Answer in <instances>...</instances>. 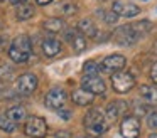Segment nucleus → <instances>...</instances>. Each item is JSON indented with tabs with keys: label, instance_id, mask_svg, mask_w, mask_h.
Segmentation results:
<instances>
[{
	"label": "nucleus",
	"instance_id": "4",
	"mask_svg": "<svg viewBox=\"0 0 157 138\" xmlns=\"http://www.w3.org/2000/svg\"><path fill=\"white\" fill-rule=\"evenodd\" d=\"M112 84H113V89L120 94H125L135 86V77H133L132 73H117L112 76Z\"/></svg>",
	"mask_w": 157,
	"mask_h": 138
},
{
	"label": "nucleus",
	"instance_id": "24",
	"mask_svg": "<svg viewBox=\"0 0 157 138\" xmlns=\"http://www.w3.org/2000/svg\"><path fill=\"white\" fill-rule=\"evenodd\" d=\"M0 130L7 131V133H12V131H15V123H14V121H10L7 116L0 114Z\"/></svg>",
	"mask_w": 157,
	"mask_h": 138
},
{
	"label": "nucleus",
	"instance_id": "15",
	"mask_svg": "<svg viewBox=\"0 0 157 138\" xmlns=\"http://www.w3.org/2000/svg\"><path fill=\"white\" fill-rule=\"evenodd\" d=\"M61 42H59L58 39H52V37H49V39H46L44 42H42V52L46 54L48 57H54L56 54L61 52Z\"/></svg>",
	"mask_w": 157,
	"mask_h": 138
},
{
	"label": "nucleus",
	"instance_id": "25",
	"mask_svg": "<svg viewBox=\"0 0 157 138\" xmlns=\"http://www.w3.org/2000/svg\"><path fill=\"white\" fill-rule=\"evenodd\" d=\"M150 27H152V25H150L149 20H142V22H139V24H133V29H135L140 35H144L145 32H149Z\"/></svg>",
	"mask_w": 157,
	"mask_h": 138
},
{
	"label": "nucleus",
	"instance_id": "19",
	"mask_svg": "<svg viewBox=\"0 0 157 138\" xmlns=\"http://www.w3.org/2000/svg\"><path fill=\"white\" fill-rule=\"evenodd\" d=\"M42 25H44L46 30L56 34V32H59V30H63L64 22H63V19H59V17H51V19H46L44 22H42Z\"/></svg>",
	"mask_w": 157,
	"mask_h": 138
},
{
	"label": "nucleus",
	"instance_id": "6",
	"mask_svg": "<svg viewBox=\"0 0 157 138\" xmlns=\"http://www.w3.org/2000/svg\"><path fill=\"white\" fill-rule=\"evenodd\" d=\"M127 59L122 56V54H112V56H106L105 59L100 64V71L108 74H117L125 67Z\"/></svg>",
	"mask_w": 157,
	"mask_h": 138
},
{
	"label": "nucleus",
	"instance_id": "12",
	"mask_svg": "<svg viewBox=\"0 0 157 138\" xmlns=\"http://www.w3.org/2000/svg\"><path fill=\"white\" fill-rule=\"evenodd\" d=\"M140 96L149 106H157V88L149 86V84H142L140 86Z\"/></svg>",
	"mask_w": 157,
	"mask_h": 138
},
{
	"label": "nucleus",
	"instance_id": "16",
	"mask_svg": "<svg viewBox=\"0 0 157 138\" xmlns=\"http://www.w3.org/2000/svg\"><path fill=\"white\" fill-rule=\"evenodd\" d=\"M12 49H17L24 54H29L31 56V49H32V44H31V39L27 35H17L10 44Z\"/></svg>",
	"mask_w": 157,
	"mask_h": 138
},
{
	"label": "nucleus",
	"instance_id": "17",
	"mask_svg": "<svg viewBox=\"0 0 157 138\" xmlns=\"http://www.w3.org/2000/svg\"><path fill=\"white\" fill-rule=\"evenodd\" d=\"M5 116L9 118L10 121H14V123H21V121H24L25 118H27V111H25L24 106H12L7 110V114Z\"/></svg>",
	"mask_w": 157,
	"mask_h": 138
},
{
	"label": "nucleus",
	"instance_id": "5",
	"mask_svg": "<svg viewBox=\"0 0 157 138\" xmlns=\"http://www.w3.org/2000/svg\"><path fill=\"white\" fill-rule=\"evenodd\" d=\"M120 133L123 138H139L140 136V120L135 114H128L120 123Z\"/></svg>",
	"mask_w": 157,
	"mask_h": 138
},
{
	"label": "nucleus",
	"instance_id": "27",
	"mask_svg": "<svg viewBox=\"0 0 157 138\" xmlns=\"http://www.w3.org/2000/svg\"><path fill=\"white\" fill-rule=\"evenodd\" d=\"M76 10H78V7L75 5V3H63L61 5V12L64 13V15H73V13H76Z\"/></svg>",
	"mask_w": 157,
	"mask_h": 138
},
{
	"label": "nucleus",
	"instance_id": "28",
	"mask_svg": "<svg viewBox=\"0 0 157 138\" xmlns=\"http://www.w3.org/2000/svg\"><path fill=\"white\" fill-rule=\"evenodd\" d=\"M147 125H149L152 130H157V111H152V113L147 116Z\"/></svg>",
	"mask_w": 157,
	"mask_h": 138
},
{
	"label": "nucleus",
	"instance_id": "35",
	"mask_svg": "<svg viewBox=\"0 0 157 138\" xmlns=\"http://www.w3.org/2000/svg\"><path fill=\"white\" fill-rule=\"evenodd\" d=\"M100 2H108V0H100Z\"/></svg>",
	"mask_w": 157,
	"mask_h": 138
},
{
	"label": "nucleus",
	"instance_id": "14",
	"mask_svg": "<svg viewBox=\"0 0 157 138\" xmlns=\"http://www.w3.org/2000/svg\"><path fill=\"white\" fill-rule=\"evenodd\" d=\"M93 98H95V94L88 93L86 89H75L73 91V101H75L78 106H88V104L93 103Z\"/></svg>",
	"mask_w": 157,
	"mask_h": 138
},
{
	"label": "nucleus",
	"instance_id": "31",
	"mask_svg": "<svg viewBox=\"0 0 157 138\" xmlns=\"http://www.w3.org/2000/svg\"><path fill=\"white\" fill-rule=\"evenodd\" d=\"M27 0H10V3H14V5H22V3H25Z\"/></svg>",
	"mask_w": 157,
	"mask_h": 138
},
{
	"label": "nucleus",
	"instance_id": "30",
	"mask_svg": "<svg viewBox=\"0 0 157 138\" xmlns=\"http://www.w3.org/2000/svg\"><path fill=\"white\" fill-rule=\"evenodd\" d=\"M59 116L63 118V120H69V116H71V113H69V111H59Z\"/></svg>",
	"mask_w": 157,
	"mask_h": 138
},
{
	"label": "nucleus",
	"instance_id": "3",
	"mask_svg": "<svg viewBox=\"0 0 157 138\" xmlns=\"http://www.w3.org/2000/svg\"><path fill=\"white\" fill-rule=\"evenodd\" d=\"M139 37L140 34L133 29V25H122L113 32V39L118 46H133Z\"/></svg>",
	"mask_w": 157,
	"mask_h": 138
},
{
	"label": "nucleus",
	"instance_id": "10",
	"mask_svg": "<svg viewBox=\"0 0 157 138\" xmlns=\"http://www.w3.org/2000/svg\"><path fill=\"white\" fill-rule=\"evenodd\" d=\"M112 10L120 17H135L140 13V9L135 5V3H128V2H123V0H117L113 2V7Z\"/></svg>",
	"mask_w": 157,
	"mask_h": 138
},
{
	"label": "nucleus",
	"instance_id": "20",
	"mask_svg": "<svg viewBox=\"0 0 157 138\" xmlns=\"http://www.w3.org/2000/svg\"><path fill=\"white\" fill-rule=\"evenodd\" d=\"M34 13H36V10L32 5H21L17 9V13H15V15H17L19 20H29Z\"/></svg>",
	"mask_w": 157,
	"mask_h": 138
},
{
	"label": "nucleus",
	"instance_id": "34",
	"mask_svg": "<svg viewBox=\"0 0 157 138\" xmlns=\"http://www.w3.org/2000/svg\"><path fill=\"white\" fill-rule=\"evenodd\" d=\"M149 138H157V133H154V135H150Z\"/></svg>",
	"mask_w": 157,
	"mask_h": 138
},
{
	"label": "nucleus",
	"instance_id": "26",
	"mask_svg": "<svg viewBox=\"0 0 157 138\" xmlns=\"http://www.w3.org/2000/svg\"><path fill=\"white\" fill-rule=\"evenodd\" d=\"M96 13H98L100 17H103L106 24H115V22H117V19H118V15H117V13L113 12V10H112V12H101V10H98Z\"/></svg>",
	"mask_w": 157,
	"mask_h": 138
},
{
	"label": "nucleus",
	"instance_id": "29",
	"mask_svg": "<svg viewBox=\"0 0 157 138\" xmlns=\"http://www.w3.org/2000/svg\"><path fill=\"white\" fill-rule=\"evenodd\" d=\"M150 79L157 84V61L152 64V67H150Z\"/></svg>",
	"mask_w": 157,
	"mask_h": 138
},
{
	"label": "nucleus",
	"instance_id": "32",
	"mask_svg": "<svg viewBox=\"0 0 157 138\" xmlns=\"http://www.w3.org/2000/svg\"><path fill=\"white\" fill-rule=\"evenodd\" d=\"M36 2H37L39 5H48V3H51L52 0H36Z\"/></svg>",
	"mask_w": 157,
	"mask_h": 138
},
{
	"label": "nucleus",
	"instance_id": "11",
	"mask_svg": "<svg viewBox=\"0 0 157 138\" xmlns=\"http://www.w3.org/2000/svg\"><path fill=\"white\" fill-rule=\"evenodd\" d=\"M123 111H125V101H112V103L106 106V111H105L106 121H108V123L117 121L122 116Z\"/></svg>",
	"mask_w": 157,
	"mask_h": 138
},
{
	"label": "nucleus",
	"instance_id": "1",
	"mask_svg": "<svg viewBox=\"0 0 157 138\" xmlns=\"http://www.w3.org/2000/svg\"><path fill=\"white\" fill-rule=\"evenodd\" d=\"M85 128L91 136H100L103 135L106 130H108V121H106V116L101 113L100 110H90L85 116Z\"/></svg>",
	"mask_w": 157,
	"mask_h": 138
},
{
	"label": "nucleus",
	"instance_id": "37",
	"mask_svg": "<svg viewBox=\"0 0 157 138\" xmlns=\"http://www.w3.org/2000/svg\"><path fill=\"white\" fill-rule=\"evenodd\" d=\"M144 2H147V0H144Z\"/></svg>",
	"mask_w": 157,
	"mask_h": 138
},
{
	"label": "nucleus",
	"instance_id": "36",
	"mask_svg": "<svg viewBox=\"0 0 157 138\" xmlns=\"http://www.w3.org/2000/svg\"><path fill=\"white\" fill-rule=\"evenodd\" d=\"M0 2H4V0H0Z\"/></svg>",
	"mask_w": 157,
	"mask_h": 138
},
{
	"label": "nucleus",
	"instance_id": "8",
	"mask_svg": "<svg viewBox=\"0 0 157 138\" xmlns=\"http://www.w3.org/2000/svg\"><path fill=\"white\" fill-rule=\"evenodd\" d=\"M66 99H68L66 91L61 89V88H54V89H51L46 94L44 103H46V106L51 108V110H61V108L64 106Z\"/></svg>",
	"mask_w": 157,
	"mask_h": 138
},
{
	"label": "nucleus",
	"instance_id": "23",
	"mask_svg": "<svg viewBox=\"0 0 157 138\" xmlns=\"http://www.w3.org/2000/svg\"><path fill=\"white\" fill-rule=\"evenodd\" d=\"M9 57H10L14 62H27L29 54H24V52H21V50H17V49L9 47Z\"/></svg>",
	"mask_w": 157,
	"mask_h": 138
},
{
	"label": "nucleus",
	"instance_id": "18",
	"mask_svg": "<svg viewBox=\"0 0 157 138\" xmlns=\"http://www.w3.org/2000/svg\"><path fill=\"white\" fill-rule=\"evenodd\" d=\"M78 30L81 34H85V35H88V37H96L98 35V29H96V25L91 22V20H88V19H83L81 22L78 24Z\"/></svg>",
	"mask_w": 157,
	"mask_h": 138
},
{
	"label": "nucleus",
	"instance_id": "9",
	"mask_svg": "<svg viewBox=\"0 0 157 138\" xmlns=\"http://www.w3.org/2000/svg\"><path fill=\"white\" fill-rule=\"evenodd\" d=\"M81 86H83V89H86L91 94H103L106 89L105 81L100 76H83Z\"/></svg>",
	"mask_w": 157,
	"mask_h": 138
},
{
	"label": "nucleus",
	"instance_id": "7",
	"mask_svg": "<svg viewBox=\"0 0 157 138\" xmlns=\"http://www.w3.org/2000/svg\"><path fill=\"white\" fill-rule=\"evenodd\" d=\"M36 88H37V77H36V74H32V73H25V74H22V76H19L17 84H15L17 93L24 94V96L32 94L36 91Z\"/></svg>",
	"mask_w": 157,
	"mask_h": 138
},
{
	"label": "nucleus",
	"instance_id": "22",
	"mask_svg": "<svg viewBox=\"0 0 157 138\" xmlns=\"http://www.w3.org/2000/svg\"><path fill=\"white\" fill-rule=\"evenodd\" d=\"M83 73H85V76H98L100 64H96L95 61H86L83 64Z\"/></svg>",
	"mask_w": 157,
	"mask_h": 138
},
{
	"label": "nucleus",
	"instance_id": "13",
	"mask_svg": "<svg viewBox=\"0 0 157 138\" xmlns=\"http://www.w3.org/2000/svg\"><path fill=\"white\" fill-rule=\"evenodd\" d=\"M66 39L71 42L73 49H75L76 52H83V50L86 49V40L81 34L75 32V30H69V32H66Z\"/></svg>",
	"mask_w": 157,
	"mask_h": 138
},
{
	"label": "nucleus",
	"instance_id": "21",
	"mask_svg": "<svg viewBox=\"0 0 157 138\" xmlns=\"http://www.w3.org/2000/svg\"><path fill=\"white\" fill-rule=\"evenodd\" d=\"M15 76V69L9 64H4V66H0V81H4V83H9L12 81Z\"/></svg>",
	"mask_w": 157,
	"mask_h": 138
},
{
	"label": "nucleus",
	"instance_id": "2",
	"mask_svg": "<svg viewBox=\"0 0 157 138\" xmlns=\"http://www.w3.org/2000/svg\"><path fill=\"white\" fill-rule=\"evenodd\" d=\"M24 133L32 138H44L48 135V123L41 116H31L25 121Z\"/></svg>",
	"mask_w": 157,
	"mask_h": 138
},
{
	"label": "nucleus",
	"instance_id": "33",
	"mask_svg": "<svg viewBox=\"0 0 157 138\" xmlns=\"http://www.w3.org/2000/svg\"><path fill=\"white\" fill-rule=\"evenodd\" d=\"M78 138H98V136H91V135H90V136H78Z\"/></svg>",
	"mask_w": 157,
	"mask_h": 138
}]
</instances>
